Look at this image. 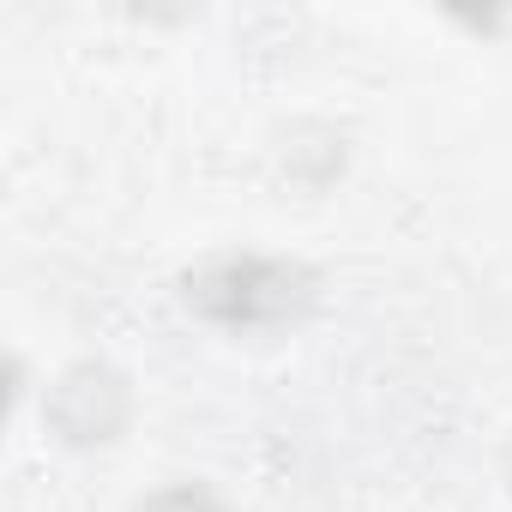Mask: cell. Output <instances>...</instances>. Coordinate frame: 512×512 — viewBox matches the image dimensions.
Listing matches in <instances>:
<instances>
[{"mask_svg":"<svg viewBox=\"0 0 512 512\" xmlns=\"http://www.w3.org/2000/svg\"><path fill=\"white\" fill-rule=\"evenodd\" d=\"M163 506H169V512H211V506L193 500V494H175V500H163ZM151 512H157V506H151Z\"/></svg>","mask_w":512,"mask_h":512,"instance_id":"7a4b0ae2","label":"cell"},{"mask_svg":"<svg viewBox=\"0 0 512 512\" xmlns=\"http://www.w3.org/2000/svg\"><path fill=\"white\" fill-rule=\"evenodd\" d=\"M296 302H308L302 272H290V266H266V260L217 266V272L199 278V308L217 314V320H241V326L284 320V314H296Z\"/></svg>","mask_w":512,"mask_h":512,"instance_id":"6da1fadb","label":"cell"}]
</instances>
